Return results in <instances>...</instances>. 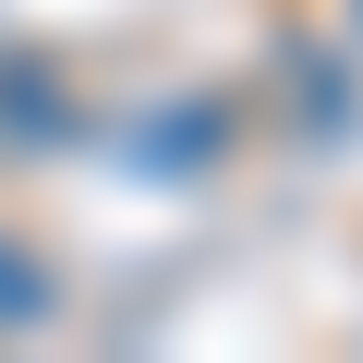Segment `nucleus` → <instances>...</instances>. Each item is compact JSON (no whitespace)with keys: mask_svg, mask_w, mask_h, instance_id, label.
<instances>
[{"mask_svg":"<svg viewBox=\"0 0 363 363\" xmlns=\"http://www.w3.org/2000/svg\"><path fill=\"white\" fill-rule=\"evenodd\" d=\"M37 315H49V267L25 242H0V327H37Z\"/></svg>","mask_w":363,"mask_h":363,"instance_id":"obj_1","label":"nucleus"}]
</instances>
